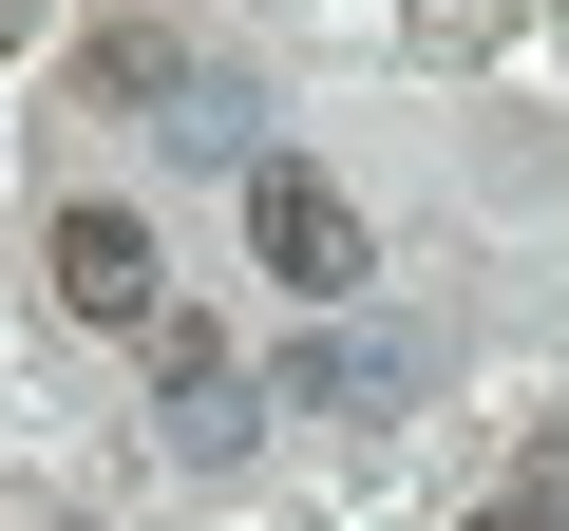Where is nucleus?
<instances>
[{
  "mask_svg": "<svg viewBox=\"0 0 569 531\" xmlns=\"http://www.w3.org/2000/svg\"><path fill=\"white\" fill-rule=\"evenodd\" d=\"M247 247H266V285H305V304L361 285V209H342L305 152H266V171H247Z\"/></svg>",
  "mask_w": 569,
  "mask_h": 531,
  "instance_id": "obj_1",
  "label": "nucleus"
},
{
  "mask_svg": "<svg viewBox=\"0 0 569 531\" xmlns=\"http://www.w3.org/2000/svg\"><path fill=\"white\" fill-rule=\"evenodd\" d=\"M58 323H171V266H152V228L133 209H58Z\"/></svg>",
  "mask_w": 569,
  "mask_h": 531,
  "instance_id": "obj_2",
  "label": "nucleus"
},
{
  "mask_svg": "<svg viewBox=\"0 0 569 531\" xmlns=\"http://www.w3.org/2000/svg\"><path fill=\"white\" fill-rule=\"evenodd\" d=\"M152 399H171L152 437H171L190 474H209V455H247V361H228L209 323H152Z\"/></svg>",
  "mask_w": 569,
  "mask_h": 531,
  "instance_id": "obj_3",
  "label": "nucleus"
},
{
  "mask_svg": "<svg viewBox=\"0 0 569 531\" xmlns=\"http://www.w3.org/2000/svg\"><path fill=\"white\" fill-rule=\"evenodd\" d=\"M475 531H569V512H550V493H493V512H475Z\"/></svg>",
  "mask_w": 569,
  "mask_h": 531,
  "instance_id": "obj_4",
  "label": "nucleus"
}]
</instances>
